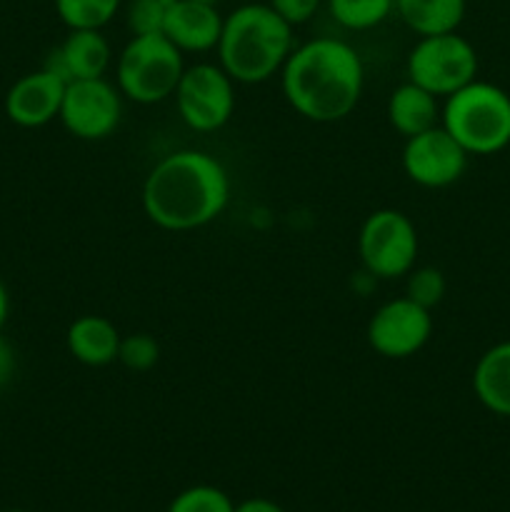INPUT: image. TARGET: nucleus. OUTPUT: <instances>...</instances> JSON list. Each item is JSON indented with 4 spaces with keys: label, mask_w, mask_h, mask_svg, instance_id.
<instances>
[{
    "label": "nucleus",
    "mask_w": 510,
    "mask_h": 512,
    "mask_svg": "<svg viewBox=\"0 0 510 512\" xmlns=\"http://www.w3.org/2000/svg\"><path fill=\"white\" fill-rule=\"evenodd\" d=\"M230 200L223 163L205 150H175L153 165L143 183V210L150 223L173 233L213 223Z\"/></svg>",
    "instance_id": "obj_1"
},
{
    "label": "nucleus",
    "mask_w": 510,
    "mask_h": 512,
    "mask_svg": "<svg viewBox=\"0 0 510 512\" xmlns=\"http://www.w3.org/2000/svg\"><path fill=\"white\" fill-rule=\"evenodd\" d=\"M365 70L360 55L338 38H315L293 48L280 70L290 108L313 123H338L360 103Z\"/></svg>",
    "instance_id": "obj_2"
},
{
    "label": "nucleus",
    "mask_w": 510,
    "mask_h": 512,
    "mask_svg": "<svg viewBox=\"0 0 510 512\" xmlns=\"http://www.w3.org/2000/svg\"><path fill=\"white\" fill-rule=\"evenodd\" d=\"M293 25L270 5L245 3L223 18L218 65L235 83L258 85L283 70L293 53Z\"/></svg>",
    "instance_id": "obj_3"
},
{
    "label": "nucleus",
    "mask_w": 510,
    "mask_h": 512,
    "mask_svg": "<svg viewBox=\"0 0 510 512\" xmlns=\"http://www.w3.org/2000/svg\"><path fill=\"white\" fill-rule=\"evenodd\" d=\"M440 125L468 155L498 153L510 143V95L498 85L475 78L445 98Z\"/></svg>",
    "instance_id": "obj_4"
},
{
    "label": "nucleus",
    "mask_w": 510,
    "mask_h": 512,
    "mask_svg": "<svg viewBox=\"0 0 510 512\" xmlns=\"http://www.w3.org/2000/svg\"><path fill=\"white\" fill-rule=\"evenodd\" d=\"M183 70V53L163 33L133 35L115 63V85L123 98L155 105L173 98Z\"/></svg>",
    "instance_id": "obj_5"
},
{
    "label": "nucleus",
    "mask_w": 510,
    "mask_h": 512,
    "mask_svg": "<svg viewBox=\"0 0 510 512\" xmlns=\"http://www.w3.org/2000/svg\"><path fill=\"white\" fill-rule=\"evenodd\" d=\"M478 75V53L458 33L428 35L413 45L408 55V80L435 98H448L473 83Z\"/></svg>",
    "instance_id": "obj_6"
},
{
    "label": "nucleus",
    "mask_w": 510,
    "mask_h": 512,
    "mask_svg": "<svg viewBox=\"0 0 510 512\" xmlns=\"http://www.w3.org/2000/svg\"><path fill=\"white\" fill-rule=\"evenodd\" d=\"M358 255L373 278L393 280L408 275L418 258V230L413 220L393 208L370 213L360 228Z\"/></svg>",
    "instance_id": "obj_7"
},
{
    "label": "nucleus",
    "mask_w": 510,
    "mask_h": 512,
    "mask_svg": "<svg viewBox=\"0 0 510 512\" xmlns=\"http://www.w3.org/2000/svg\"><path fill=\"white\" fill-rule=\"evenodd\" d=\"M178 113L190 130L213 133L235 110V80L220 65L198 63L183 70L173 93Z\"/></svg>",
    "instance_id": "obj_8"
},
{
    "label": "nucleus",
    "mask_w": 510,
    "mask_h": 512,
    "mask_svg": "<svg viewBox=\"0 0 510 512\" xmlns=\"http://www.w3.org/2000/svg\"><path fill=\"white\" fill-rule=\"evenodd\" d=\"M123 115V95L105 78L70 80L65 85L60 123L80 140H103L115 133Z\"/></svg>",
    "instance_id": "obj_9"
},
{
    "label": "nucleus",
    "mask_w": 510,
    "mask_h": 512,
    "mask_svg": "<svg viewBox=\"0 0 510 512\" xmlns=\"http://www.w3.org/2000/svg\"><path fill=\"white\" fill-rule=\"evenodd\" d=\"M365 335H368L370 348L383 358H413L433 335V315L428 308L403 295V298L388 300L375 310Z\"/></svg>",
    "instance_id": "obj_10"
},
{
    "label": "nucleus",
    "mask_w": 510,
    "mask_h": 512,
    "mask_svg": "<svg viewBox=\"0 0 510 512\" xmlns=\"http://www.w3.org/2000/svg\"><path fill=\"white\" fill-rule=\"evenodd\" d=\"M465 168H468V150L443 125L405 138L403 170L415 185L448 188L463 178Z\"/></svg>",
    "instance_id": "obj_11"
},
{
    "label": "nucleus",
    "mask_w": 510,
    "mask_h": 512,
    "mask_svg": "<svg viewBox=\"0 0 510 512\" xmlns=\"http://www.w3.org/2000/svg\"><path fill=\"white\" fill-rule=\"evenodd\" d=\"M65 85H68V80H63L48 68L23 75L20 80H15L13 88L5 95V113L20 128L48 125L50 120L60 115Z\"/></svg>",
    "instance_id": "obj_12"
},
{
    "label": "nucleus",
    "mask_w": 510,
    "mask_h": 512,
    "mask_svg": "<svg viewBox=\"0 0 510 512\" xmlns=\"http://www.w3.org/2000/svg\"><path fill=\"white\" fill-rule=\"evenodd\" d=\"M113 63V50L100 30H70L68 38L50 53L45 68L63 80L105 78Z\"/></svg>",
    "instance_id": "obj_13"
},
{
    "label": "nucleus",
    "mask_w": 510,
    "mask_h": 512,
    "mask_svg": "<svg viewBox=\"0 0 510 512\" xmlns=\"http://www.w3.org/2000/svg\"><path fill=\"white\" fill-rule=\"evenodd\" d=\"M223 18L215 5L175 0L165 15L163 35L180 53H208L218 48Z\"/></svg>",
    "instance_id": "obj_14"
},
{
    "label": "nucleus",
    "mask_w": 510,
    "mask_h": 512,
    "mask_svg": "<svg viewBox=\"0 0 510 512\" xmlns=\"http://www.w3.org/2000/svg\"><path fill=\"white\" fill-rule=\"evenodd\" d=\"M120 340L123 335L103 315H80L78 320L70 323L68 335H65L70 355L88 368H105V365L115 363Z\"/></svg>",
    "instance_id": "obj_15"
},
{
    "label": "nucleus",
    "mask_w": 510,
    "mask_h": 512,
    "mask_svg": "<svg viewBox=\"0 0 510 512\" xmlns=\"http://www.w3.org/2000/svg\"><path fill=\"white\" fill-rule=\"evenodd\" d=\"M473 393L485 410L510 418V340L480 355L473 370Z\"/></svg>",
    "instance_id": "obj_16"
},
{
    "label": "nucleus",
    "mask_w": 510,
    "mask_h": 512,
    "mask_svg": "<svg viewBox=\"0 0 510 512\" xmlns=\"http://www.w3.org/2000/svg\"><path fill=\"white\" fill-rule=\"evenodd\" d=\"M388 120L403 138L425 133V130L440 125V105L433 93L415 83H403L390 93L388 98Z\"/></svg>",
    "instance_id": "obj_17"
},
{
    "label": "nucleus",
    "mask_w": 510,
    "mask_h": 512,
    "mask_svg": "<svg viewBox=\"0 0 510 512\" xmlns=\"http://www.w3.org/2000/svg\"><path fill=\"white\" fill-rule=\"evenodd\" d=\"M395 13L420 38L455 33L465 18V0H395Z\"/></svg>",
    "instance_id": "obj_18"
},
{
    "label": "nucleus",
    "mask_w": 510,
    "mask_h": 512,
    "mask_svg": "<svg viewBox=\"0 0 510 512\" xmlns=\"http://www.w3.org/2000/svg\"><path fill=\"white\" fill-rule=\"evenodd\" d=\"M123 0H55L60 20L70 30H103Z\"/></svg>",
    "instance_id": "obj_19"
},
{
    "label": "nucleus",
    "mask_w": 510,
    "mask_h": 512,
    "mask_svg": "<svg viewBox=\"0 0 510 512\" xmlns=\"http://www.w3.org/2000/svg\"><path fill=\"white\" fill-rule=\"evenodd\" d=\"M328 10L343 28L370 30L393 13L395 0H328Z\"/></svg>",
    "instance_id": "obj_20"
},
{
    "label": "nucleus",
    "mask_w": 510,
    "mask_h": 512,
    "mask_svg": "<svg viewBox=\"0 0 510 512\" xmlns=\"http://www.w3.org/2000/svg\"><path fill=\"white\" fill-rule=\"evenodd\" d=\"M235 505L228 498V493H223L215 485H193V488H185L183 493H178L173 498V503L168 505V512H233Z\"/></svg>",
    "instance_id": "obj_21"
},
{
    "label": "nucleus",
    "mask_w": 510,
    "mask_h": 512,
    "mask_svg": "<svg viewBox=\"0 0 510 512\" xmlns=\"http://www.w3.org/2000/svg\"><path fill=\"white\" fill-rule=\"evenodd\" d=\"M445 290H448L445 275L438 268H413L408 273L405 295L418 305H423V308L433 310L435 305L443 303Z\"/></svg>",
    "instance_id": "obj_22"
},
{
    "label": "nucleus",
    "mask_w": 510,
    "mask_h": 512,
    "mask_svg": "<svg viewBox=\"0 0 510 512\" xmlns=\"http://www.w3.org/2000/svg\"><path fill=\"white\" fill-rule=\"evenodd\" d=\"M160 360V345L148 333H135L120 340L118 363L133 373H145Z\"/></svg>",
    "instance_id": "obj_23"
},
{
    "label": "nucleus",
    "mask_w": 510,
    "mask_h": 512,
    "mask_svg": "<svg viewBox=\"0 0 510 512\" xmlns=\"http://www.w3.org/2000/svg\"><path fill=\"white\" fill-rule=\"evenodd\" d=\"M175 0H130L128 28L133 35L163 33L165 15Z\"/></svg>",
    "instance_id": "obj_24"
},
{
    "label": "nucleus",
    "mask_w": 510,
    "mask_h": 512,
    "mask_svg": "<svg viewBox=\"0 0 510 512\" xmlns=\"http://www.w3.org/2000/svg\"><path fill=\"white\" fill-rule=\"evenodd\" d=\"M323 0H268L270 8L280 15L288 25H303L318 13Z\"/></svg>",
    "instance_id": "obj_25"
},
{
    "label": "nucleus",
    "mask_w": 510,
    "mask_h": 512,
    "mask_svg": "<svg viewBox=\"0 0 510 512\" xmlns=\"http://www.w3.org/2000/svg\"><path fill=\"white\" fill-rule=\"evenodd\" d=\"M13 373H15V355L13 350H10V345L0 338V388H3L5 383H10Z\"/></svg>",
    "instance_id": "obj_26"
},
{
    "label": "nucleus",
    "mask_w": 510,
    "mask_h": 512,
    "mask_svg": "<svg viewBox=\"0 0 510 512\" xmlns=\"http://www.w3.org/2000/svg\"><path fill=\"white\" fill-rule=\"evenodd\" d=\"M233 512H285L275 500L268 498H248L235 505Z\"/></svg>",
    "instance_id": "obj_27"
},
{
    "label": "nucleus",
    "mask_w": 510,
    "mask_h": 512,
    "mask_svg": "<svg viewBox=\"0 0 510 512\" xmlns=\"http://www.w3.org/2000/svg\"><path fill=\"white\" fill-rule=\"evenodd\" d=\"M5 320H8V290L0 283V330H3Z\"/></svg>",
    "instance_id": "obj_28"
},
{
    "label": "nucleus",
    "mask_w": 510,
    "mask_h": 512,
    "mask_svg": "<svg viewBox=\"0 0 510 512\" xmlns=\"http://www.w3.org/2000/svg\"><path fill=\"white\" fill-rule=\"evenodd\" d=\"M193 3H203V5H218V0H193Z\"/></svg>",
    "instance_id": "obj_29"
},
{
    "label": "nucleus",
    "mask_w": 510,
    "mask_h": 512,
    "mask_svg": "<svg viewBox=\"0 0 510 512\" xmlns=\"http://www.w3.org/2000/svg\"><path fill=\"white\" fill-rule=\"evenodd\" d=\"M8 512H28V510H8Z\"/></svg>",
    "instance_id": "obj_30"
},
{
    "label": "nucleus",
    "mask_w": 510,
    "mask_h": 512,
    "mask_svg": "<svg viewBox=\"0 0 510 512\" xmlns=\"http://www.w3.org/2000/svg\"><path fill=\"white\" fill-rule=\"evenodd\" d=\"M243 3H250V0H243Z\"/></svg>",
    "instance_id": "obj_31"
}]
</instances>
